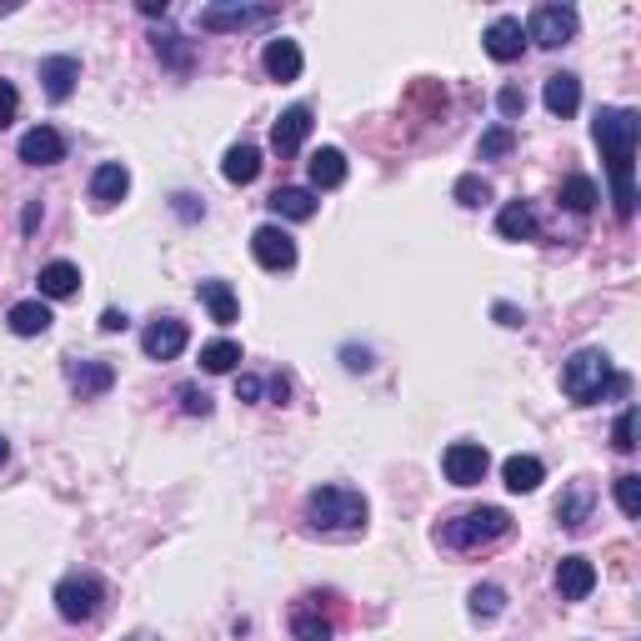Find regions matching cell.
<instances>
[{
  "label": "cell",
  "mask_w": 641,
  "mask_h": 641,
  "mask_svg": "<svg viewBox=\"0 0 641 641\" xmlns=\"http://www.w3.org/2000/svg\"><path fill=\"white\" fill-rule=\"evenodd\" d=\"M591 136L601 146V160L611 170V200H617V216L631 220L637 216V180H631V166H637V136L641 120L631 106H601L596 120H591Z\"/></svg>",
  "instance_id": "obj_1"
},
{
  "label": "cell",
  "mask_w": 641,
  "mask_h": 641,
  "mask_svg": "<svg viewBox=\"0 0 641 641\" xmlns=\"http://www.w3.org/2000/svg\"><path fill=\"white\" fill-rule=\"evenodd\" d=\"M561 391H566L576 406H591V401H601L607 391H617V396H627L631 381L621 376L617 366H611V356L601 346H581L576 356L561 361Z\"/></svg>",
  "instance_id": "obj_2"
},
{
  "label": "cell",
  "mask_w": 641,
  "mask_h": 641,
  "mask_svg": "<svg viewBox=\"0 0 641 641\" xmlns=\"http://www.w3.org/2000/svg\"><path fill=\"white\" fill-rule=\"evenodd\" d=\"M306 521L310 531H326V536H351L366 526V496L351 486H316L306 496Z\"/></svg>",
  "instance_id": "obj_3"
},
{
  "label": "cell",
  "mask_w": 641,
  "mask_h": 641,
  "mask_svg": "<svg viewBox=\"0 0 641 641\" xmlns=\"http://www.w3.org/2000/svg\"><path fill=\"white\" fill-rule=\"evenodd\" d=\"M506 531H511V511L506 506H471V511H461V516L441 521L436 541L446 551H481V546H496Z\"/></svg>",
  "instance_id": "obj_4"
},
{
  "label": "cell",
  "mask_w": 641,
  "mask_h": 641,
  "mask_svg": "<svg viewBox=\"0 0 641 641\" xmlns=\"http://www.w3.org/2000/svg\"><path fill=\"white\" fill-rule=\"evenodd\" d=\"M56 611L70 621V627H86L106 611V581L96 571H70L66 581L56 586Z\"/></svg>",
  "instance_id": "obj_5"
},
{
  "label": "cell",
  "mask_w": 641,
  "mask_h": 641,
  "mask_svg": "<svg viewBox=\"0 0 641 641\" xmlns=\"http://www.w3.org/2000/svg\"><path fill=\"white\" fill-rule=\"evenodd\" d=\"M280 10L276 6H240V0H216V6L200 10V30L220 36V30H256V26H270Z\"/></svg>",
  "instance_id": "obj_6"
},
{
  "label": "cell",
  "mask_w": 641,
  "mask_h": 641,
  "mask_svg": "<svg viewBox=\"0 0 641 641\" xmlns=\"http://www.w3.org/2000/svg\"><path fill=\"white\" fill-rule=\"evenodd\" d=\"M576 26L581 20H576L571 6H536L521 30H526V40H536L541 50H556V46H566V40L576 36Z\"/></svg>",
  "instance_id": "obj_7"
},
{
  "label": "cell",
  "mask_w": 641,
  "mask_h": 641,
  "mask_svg": "<svg viewBox=\"0 0 641 641\" xmlns=\"http://www.w3.org/2000/svg\"><path fill=\"white\" fill-rule=\"evenodd\" d=\"M441 466H446L451 486H476V481H486L491 456H486V446H476V441H456V446H446Z\"/></svg>",
  "instance_id": "obj_8"
},
{
  "label": "cell",
  "mask_w": 641,
  "mask_h": 641,
  "mask_svg": "<svg viewBox=\"0 0 641 641\" xmlns=\"http://www.w3.org/2000/svg\"><path fill=\"white\" fill-rule=\"evenodd\" d=\"M186 341H190V331H186V320H176V316H160L140 331V351H146L150 361H176L180 351H186Z\"/></svg>",
  "instance_id": "obj_9"
},
{
  "label": "cell",
  "mask_w": 641,
  "mask_h": 641,
  "mask_svg": "<svg viewBox=\"0 0 641 641\" xmlns=\"http://www.w3.org/2000/svg\"><path fill=\"white\" fill-rule=\"evenodd\" d=\"M66 386L76 391L80 401H96L116 386V366H110V361H66Z\"/></svg>",
  "instance_id": "obj_10"
},
{
  "label": "cell",
  "mask_w": 641,
  "mask_h": 641,
  "mask_svg": "<svg viewBox=\"0 0 641 641\" xmlns=\"http://www.w3.org/2000/svg\"><path fill=\"white\" fill-rule=\"evenodd\" d=\"M250 256H256L266 270H290L296 266V240H290L280 226H256V236H250Z\"/></svg>",
  "instance_id": "obj_11"
},
{
  "label": "cell",
  "mask_w": 641,
  "mask_h": 641,
  "mask_svg": "<svg viewBox=\"0 0 641 641\" xmlns=\"http://www.w3.org/2000/svg\"><path fill=\"white\" fill-rule=\"evenodd\" d=\"M481 46H486L491 60L511 66V60H521V50H526V30H521L516 16H496V20L486 26V36H481Z\"/></svg>",
  "instance_id": "obj_12"
},
{
  "label": "cell",
  "mask_w": 641,
  "mask_h": 641,
  "mask_svg": "<svg viewBox=\"0 0 641 641\" xmlns=\"http://www.w3.org/2000/svg\"><path fill=\"white\" fill-rule=\"evenodd\" d=\"M290 637L296 641H331L336 637V617L320 611V596H300L290 607Z\"/></svg>",
  "instance_id": "obj_13"
},
{
  "label": "cell",
  "mask_w": 641,
  "mask_h": 641,
  "mask_svg": "<svg viewBox=\"0 0 641 641\" xmlns=\"http://www.w3.org/2000/svg\"><path fill=\"white\" fill-rule=\"evenodd\" d=\"M310 106H290V110H280V120L270 126V146H276V156H296L300 146H306V136H310Z\"/></svg>",
  "instance_id": "obj_14"
},
{
  "label": "cell",
  "mask_w": 641,
  "mask_h": 641,
  "mask_svg": "<svg viewBox=\"0 0 641 641\" xmlns=\"http://www.w3.org/2000/svg\"><path fill=\"white\" fill-rule=\"evenodd\" d=\"M20 160L26 166H56V160H66V136L56 126H30L20 136Z\"/></svg>",
  "instance_id": "obj_15"
},
{
  "label": "cell",
  "mask_w": 641,
  "mask_h": 641,
  "mask_svg": "<svg viewBox=\"0 0 641 641\" xmlns=\"http://www.w3.org/2000/svg\"><path fill=\"white\" fill-rule=\"evenodd\" d=\"M126 190H130V170L120 160H106V166L90 170V206L96 210H110L116 200H126Z\"/></svg>",
  "instance_id": "obj_16"
},
{
  "label": "cell",
  "mask_w": 641,
  "mask_h": 641,
  "mask_svg": "<svg viewBox=\"0 0 641 641\" xmlns=\"http://www.w3.org/2000/svg\"><path fill=\"white\" fill-rule=\"evenodd\" d=\"M591 506H596V486H591V481H571V486L556 496V521L566 531H586Z\"/></svg>",
  "instance_id": "obj_17"
},
{
  "label": "cell",
  "mask_w": 641,
  "mask_h": 641,
  "mask_svg": "<svg viewBox=\"0 0 641 641\" xmlns=\"http://www.w3.org/2000/svg\"><path fill=\"white\" fill-rule=\"evenodd\" d=\"M591 586H596V566L586 556H561L556 561V591L561 601H586Z\"/></svg>",
  "instance_id": "obj_18"
},
{
  "label": "cell",
  "mask_w": 641,
  "mask_h": 641,
  "mask_svg": "<svg viewBox=\"0 0 641 641\" xmlns=\"http://www.w3.org/2000/svg\"><path fill=\"white\" fill-rule=\"evenodd\" d=\"M80 80V60L76 56H46L40 60V86H46V100H70V90H76Z\"/></svg>",
  "instance_id": "obj_19"
},
{
  "label": "cell",
  "mask_w": 641,
  "mask_h": 641,
  "mask_svg": "<svg viewBox=\"0 0 641 641\" xmlns=\"http://www.w3.org/2000/svg\"><path fill=\"white\" fill-rule=\"evenodd\" d=\"M541 100H546V110H551L556 120L576 116V106H581V80L571 76V70H556V76H546V90H541Z\"/></svg>",
  "instance_id": "obj_20"
},
{
  "label": "cell",
  "mask_w": 641,
  "mask_h": 641,
  "mask_svg": "<svg viewBox=\"0 0 641 641\" xmlns=\"http://www.w3.org/2000/svg\"><path fill=\"white\" fill-rule=\"evenodd\" d=\"M496 230H501V240H541V226H536L531 200H506L501 216H496Z\"/></svg>",
  "instance_id": "obj_21"
},
{
  "label": "cell",
  "mask_w": 641,
  "mask_h": 641,
  "mask_svg": "<svg viewBox=\"0 0 641 641\" xmlns=\"http://www.w3.org/2000/svg\"><path fill=\"white\" fill-rule=\"evenodd\" d=\"M260 66H266L270 80H296L300 66H306V56H300L296 40H270V46L260 50Z\"/></svg>",
  "instance_id": "obj_22"
},
{
  "label": "cell",
  "mask_w": 641,
  "mask_h": 641,
  "mask_svg": "<svg viewBox=\"0 0 641 641\" xmlns=\"http://www.w3.org/2000/svg\"><path fill=\"white\" fill-rule=\"evenodd\" d=\"M306 170H310V190H336V186H346V156H341L336 146H320L316 156L306 160Z\"/></svg>",
  "instance_id": "obj_23"
},
{
  "label": "cell",
  "mask_w": 641,
  "mask_h": 641,
  "mask_svg": "<svg viewBox=\"0 0 641 641\" xmlns=\"http://www.w3.org/2000/svg\"><path fill=\"white\" fill-rule=\"evenodd\" d=\"M196 296H200V306L210 310V320H216V326H230V320L240 316V300H236V290H230L226 280H200Z\"/></svg>",
  "instance_id": "obj_24"
},
{
  "label": "cell",
  "mask_w": 641,
  "mask_h": 641,
  "mask_svg": "<svg viewBox=\"0 0 641 641\" xmlns=\"http://www.w3.org/2000/svg\"><path fill=\"white\" fill-rule=\"evenodd\" d=\"M50 320H56V316H50L46 300H16V306L6 310V326L16 331V336H46Z\"/></svg>",
  "instance_id": "obj_25"
},
{
  "label": "cell",
  "mask_w": 641,
  "mask_h": 641,
  "mask_svg": "<svg viewBox=\"0 0 641 641\" xmlns=\"http://www.w3.org/2000/svg\"><path fill=\"white\" fill-rule=\"evenodd\" d=\"M266 206L276 210L280 220H310V216H316V190H310V186H280Z\"/></svg>",
  "instance_id": "obj_26"
},
{
  "label": "cell",
  "mask_w": 641,
  "mask_h": 641,
  "mask_svg": "<svg viewBox=\"0 0 641 641\" xmlns=\"http://www.w3.org/2000/svg\"><path fill=\"white\" fill-rule=\"evenodd\" d=\"M220 176H226L230 186H250V180L260 176V150L250 146V140L230 146V150H226V160H220Z\"/></svg>",
  "instance_id": "obj_27"
},
{
  "label": "cell",
  "mask_w": 641,
  "mask_h": 641,
  "mask_svg": "<svg viewBox=\"0 0 641 641\" xmlns=\"http://www.w3.org/2000/svg\"><path fill=\"white\" fill-rule=\"evenodd\" d=\"M40 296L46 300H66L80 290V270L70 266V260H50V266H40Z\"/></svg>",
  "instance_id": "obj_28"
},
{
  "label": "cell",
  "mask_w": 641,
  "mask_h": 641,
  "mask_svg": "<svg viewBox=\"0 0 641 641\" xmlns=\"http://www.w3.org/2000/svg\"><path fill=\"white\" fill-rule=\"evenodd\" d=\"M501 481L526 496V491H536L541 481H546V466H541L536 456H506V461H501Z\"/></svg>",
  "instance_id": "obj_29"
},
{
  "label": "cell",
  "mask_w": 641,
  "mask_h": 641,
  "mask_svg": "<svg viewBox=\"0 0 641 641\" xmlns=\"http://www.w3.org/2000/svg\"><path fill=\"white\" fill-rule=\"evenodd\" d=\"M236 366H240L236 341H210V346H200V371H206V376H230Z\"/></svg>",
  "instance_id": "obj_30"
},
{
  "label": "cell",
  "mask_w": 641,
  "mask_h": 641,
  "mask_svg": "<svg viewBox=\"0 0 641 641\" xmlns=\"http://www.w3.org/2000/svg\"><path fill=\"white\" fill-rule=\"evenodd\" d=\"M596 200H601L596 180H591V176H566V186H561V206H566L571 216H586Z\"/></svg>",
  "instance_id": "obj_31"
},
{
  "label": "cell",
  "mask_w": 641,
  "mask_h": 641,
  "mask_svg": "<svg viewBox=\"0 0 641 641\" xmlns=\"http://www.w3.org/2000/svg\"><path fill=\"white\" fill-rule=\"evenodd\" d=\"M156 56L166 60V66H176V70L196 66V46H190L186 36H176V30H160V36H156Z\"/></svg>",
  "instance_id": "obj_32"
},
{
  "label": "cell",
  "mask_w": 641,
  "mask_h": 641,
  "mask_svg": "<svg viewBox=\"0 0 641 641\" xmlns=\"http://www.w3.org/2000/svg\"><path fill=\"white\" fill-rule=\"evenodd\" d=\"M466 607H471V617H476V621H496L501 611H506V591L491 586V581H486V586H471Z\"/></svg>",
  "instance_id": "obj_33"
},
{
  "label": "cell",
  "mask_w": 641,
  "mask_h": 641,
  "mask_svg": "<svg viewBox=\"0 0 641 641\" xmlns=\"http://www.w3.org/2000/svg\"><path fill=\"white\" fill-rule=\"evenodd\" d=\"M511 150H516V130H511V126L481 130V146H476L481 160H501V156H511Z\"/></svg>",
  "instance_id": "obj_34"
},
{
  "label": "cell",
  "mask_w": 641,
  "mask_h": 641,
  "mask_svg": "<svg viewBox=\"0 0 641 641\" xmlns=\"http://www.w3.org/2000/svg\"><path fill=\"white\" fill-rule=\"evenodd\" d=\"M617 506H621V516H631V521L641 516V476L637 471H621L617 476Z\"/></svg>",
  "instance_id": "obj_35"
},
{
  "label": "cell",
  "mask_w": 641,
  "mask_h": 641,
  "mask_svg": "<svg viewBox=\"0 0 641 641\" xmlns=\"http://www.w3.org/2000/svg\"><path fill=\"white\" fill-rule=\"evenodd\" d=\"M456 200L466 210H476V206H486L491 200V186H486V176H461L456 180Z\"/></svg>",
  "instance_id": "obj_36"
},
{
  "label": "cell",
  "mask_w": 641,
  "mask_h": 641,
  "mask_svg": "<svg viewBox=\"0 0 641 641\" xmlns=\"http://www.w3.org/2000/svg\"><path fill=\"white\" fill-rule=\"evenodd\" d=\"M611 441H617L621 456H631V451H637V406H627V411L617 416V431H611Z\"/></svg>",
  "instance_id": "obj_37"
},
{
  "label": "cell",
  "mask_w": 641,
  "mask_h": 641,
  "mask_svg": "<svg viewBox=\"0 0 641 641\" xmlns=\"http://www.w3.org/2000/svg\"><path fill=\"white\" fill-rule=\"evenodd\" d=\"M176 401L186 416H210V396L196 386V381H186V386H176Z\"/></svg>",
  "instance_id": "obj_38"
},
{
  "label": "cell",
  "mask_w": 641,
  "mask_h": 641,
  "mask_svg": "<svg viewBox=\"0 0 641 641\" xmlns=\"http://www.w3.org/2000/svg\"><path fill=\"white\" fill-rule=\"evenodd\" d=\"M496 106H501V116H506V120H516L521 110H526V90H521V86H501Z\"/></svg>",
  "instance_id": "obj_39"
},
{
  "label": "cell",
  "mask_w": 641,
  "mask_h": 641,
  "mask_svg": "<svg viewBox=\"0 0 641 641\" xmlns=\"http://www.w3.org/2000/svg\"><path fill=\"white\" fill-rule=\"evenodd\" d=\"M16 110H20V90L10 86V80H0V130L16 120Z\"/></svg>",
  "instance_id": "obj_40"
},
{
  "label": "cell",
  "mask_w": 641,
  "mask_h": 641,
  "mask_svg": "<svg viewBox=\"0 0 641 641\" xmlns=\"http://www.w3.org/2000/svg\"><path fill=\"white\" fill-rule=\"evenodd\" d=\"M170 206H176V216H180V220H200V216H206V206H200L196 196H186V190H180V196L170 200Z\"/></svg>",
  "instance_id": "obj_41"
},
{
  "label": "cell",
  "mask_w": 641,
  "mask_h": 641,
  "mask_svg": "<svg viewBox=\"0 0 641 641\" xmlns=\"http://www.w3.org/2000/svg\"><path fill=\"white\" fill-rule=\"evenodd\" d=\"M260 376H236V401H260Z\"/></svg>",
  "instance_id": "obj_42"
},
{
  "label": "cell",
  "mask_w": 641,
  "mask_h": 641,
  "mask_svg": "<svg viewBox=\"0 0 641 641\" xmlns=\"http://www.w3.org/2000/svg\"><path fill=\"white\" fill-rule=\"evenodd\" d=\"M496 320L501 326H526V310H516L511 300H496Z\"/></svg>",
  "instance_id": "obj_43"
},
{
  "label": "cell",
  "mask_w": 641,
  "mask_h": 641,
  "mask_svg": "<svg viewBox=\"0 0 641 641\" xmlns=\"http://www.w3.org/2000/svg\"><path fill=\"white\" fill-rule=\"evenodd\" d=\"M130 326V316H126V310H116V306H110V310H100V331H126Z\"/></svg>",
  "instance_id": "obj_44"
},
{
  "label": "cell",
  "mask_w": 641,
  "mask_h": 641,
  "mask_svg": "<svg viewBox=\"0 0 641 641\" xmlns=\"http://www.w3.org/2000/svg\"><path fill=\"white\" fill-rule=\"evenodd\" d=\"M346 371H371V351L346 346Z\"/></svg>",
  "instance_id": "obj_45"
},
{
  "label": "cell",
  "mask_w": 641,
  "mask_h": 641,
  "mask_svg": "<svg viewBox=\"0 0 641 641\" xmlns=\"http://www.w3.org/2000/svg\"><path fill=\"white\" fill-rule=\"evenodd\" d=\"M290 396V381L286 376H270V401H276V406H280V401H286Z\"/></svg>",
  "instance_id": "obj_46"
},
{
  "label": "cell",
  "mask_w": 641,
  "mask_h": 641,
  "mask_svg": "<svg viewBox=\"0 0 641 641\" xmlns=\"http://www.w3.org/2000/svg\"><path fill=\"white\" fill-rule=\"evenodd\" d=\"M20 226H26V230H36V226H40V200H30V206H26V216H20Z\"/></svg>",
  "instance_id": "obj_47"
},
{
  "label": "cell",
  "mask_w": 641,
  "mask_h": 641,
  "mask_svg": "<svg viewBox=\"0 0 641 641\" xmlns=\"http://www.w3.org/2000/svg\"><path fill=\"white\" fill-rule=\"evenodd\" d=\"M6 461H10V441L0 436V466H6Z\"/></svg>",
  "instance_id": "obj_48"
},
{
  "label": "cell",
  "mask_w": 641,
  "mask_h": 641,
  "mask_svg": "<svg viewBox=\"0 0 641 641\" xmlns=\"http://www.w3.org/2000/svg\"><path fill=\"white\" fill-rule=\"evenodd\" d=\"M126 641H156V637H126Z\"/></svg>",
  "instance_id": "obj_49"
}]
</instances>
